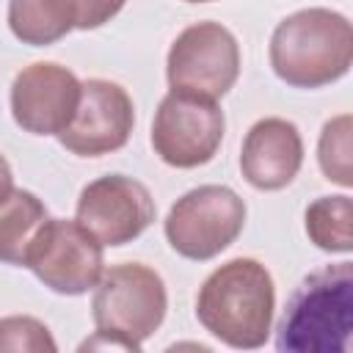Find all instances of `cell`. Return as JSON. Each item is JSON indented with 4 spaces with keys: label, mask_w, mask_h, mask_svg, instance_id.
<instances>
[{
    "label": "cell",
    "mask_w": 353,
    "mask_h": 353,
    "mask_svg": "<svg viewBox=\"0 0 353 353\" xmlns=\"http://www.w3.org/2000/svg\"><path fill=\"white\" fill-rule=\"evenodd\" d=\"M273 312V276L251 256H237L215 268L196 295V317L204 331L234 350L262 347L270 336Z\"/></svg>",
    "instance_id": "cell-1"
},
{
    "label": "cell",
    "mask_w": 353,
    "mask_h": 353,
    "mask_svg": "<svg viewBox=\"0 0 353 353\" xmlns=\"http://www.w3.org/2000/svg\"><path fill=\"white\" fill-rule=\"evenodd\" d=\"M353 331V262L325 265L292 290L276 323L281 353H347Z\"/></svg>",
    "instance_id": "cell-2"
},
{
    "label": "cell",
    "mask_w": 353,
    "mask_h": 353,
    "mask_svg": "<svg viewBox=\"0 0 353 353\" xmlns=\"http://www.w3.org/2000/svg\"><path fill=\"white\" fill-rule=\"evenodd\" d=\"M270 66L292 88H323L350 72L353 28L331 8H301L284 17L270 36Z\"/></svg>",
    "instance_id": "cell-3"
},
{
    "label": "cell",
    "mask_w": 353,
    "mask_h": 353,
    "mask_svg": "<svg viewBox=\"0 0 353 353\" xmlns=\"http://www.w3.org/2000/svg\"><path fill=\"white\" fill-rule=\"evenodd\" d=\"M168 292L157 270L143 262H124L108 268L91 298V317L97 331H108L130 345L132 353L163 325Z\"/></svg>",
    "instance_id": "cell-4"
},
{
    "label": "cell",
    "mask_w": 353,
    "mask_h": 353,
    "mask_svg": "<svg viewBox=\"0 0 353 353\" xmlns=\"http://www.w3.org/2000/svg\"><path fill=\"white\" fill-rule=\"evenodd\" d=\"M245 212V201L232 188L199 185L171 204L163 232L179 256L207 262L240 237Z\"/></svg>",
    "instance_id": "cell-5"
},
{
    "label": "cell",
    "mask_w": 353,
    "mask_h": 353,
    "mask_svg": "<svg viewBox=\"0 0 353 353\" xmlns=\"http://www.w3.org/2000/svg\"><path fill=\"white\" fill-rule=\"evenodd\" d=\"M165 77L171 91L218 102L240 77V44L234 33L210 19L188 25L168 50Z\"/></svg>",
    "instance_id": "cell-6"
},
{
    "label": "cell",
    "mask_w": 353,
    "mask_h": 353,
    "mask_svg": "<svg viewBox=\"0 0 353 353\" xmlns=\"http://www.w3.org/2000/svg\"><path fill=\"white\" fill-rule=\"evenodd\" d=\"M105 245L77 221L47 218L28 254L25 268L58 295H83L105 273Z\"/></svg>",
    "instance_id": "cell-7"
},
{
    "label": "cell",
    "mask_w": 353,
    "mask_h": 353,
    "mask_svg": "<svg viewBox=\"0 0 353 353\" xmlns=\"http://www.w3.org/2000/svg\"><path fill=\"white\" fill-rule=\"evenodd\" d=\"M226 130L215 99L168 91L152 119V149L171 168H199L215 157Z\"/></svg>",
    "instance_id": "cell-8"
},
{
    "label": "cell",
    "mask_w": 353,
    "mask_h": 353,
    "mask_svg": "<svg viewBox=\"0 0 353 353\" xmlns=\"http://www.w3.org/2000/svg\"><path fill=\"white\" fill-rule=\"evenodd\" d=\"M74 215V221L102 245L116 248L141 237L152 226L157 207L143 182L124 174H108L80 190Z\"/></svg>",
    "instance_id": "cell-9"
},
{
    "label": "cell",
    "mask_w": 353,
    "mask_h": 353,
    "mask_svg": "<svg viewBox=\"0 0 353 353\" xmlns=\"http://www.w3.org/2000/svg\"><path fill=\"white\" fill-rule=\"evenodd\" d=\"M135 127V108L127 88L113 80L91 77L80 88V102L69 127L58 135L61 146L77 157L119 152Z\"/></svg>",
    "instance_id": "cell-10"
},
{
    "label": "cell",
    "mask_w": 353,
    "mask_h": 353,
    "mask_svg": "<svg viewBox=\"0 0 353 353\" xmlns=\"http://www.w3.org/2000/svg\"><path fill=\"white\" fill-rule=\"evenodd\" d=\"M83 83L55 61H36L11 83V116L30 135H61L74 119Z\"/></svg>",
    "instance_id": "cell-11"
},
{
    "label": "cell",
    "mask_w": 353,
    "mask_h": 353,
    "mask_svg": "<svg viewBox=\"0 0 353 353\" xmlns=\"http://www.w3.org/2000/svg\"><path fill=\"white\" fill-rule=\"evenodd\" d=\"M303 165V138L298 127L281 116L251 124L240 149L243 179L256 190L287 188Z\"/></svg>",
    "instance_id": "cell-12"
},
{
    "label": "cell",
    "mask_w": 353,
    "mask_h": 353,
    "mask_svg": "<svg viewBox=\"0 0 353 353\" xmlns=\"http://www.w3.org/2000/svg\"><path fill=\"white\" fill-rule=\"evenodd\" d=\"M44 221V201L30 190L14 188L11 196L0 204V262L25 268V254Z\"/></svg>",
    "instance_id": "cell-13"
},
{
    "label": "cell",
    "mask_w": 353,
    "mask_h": 353,
    "mask_svg": "<svg viewBox=\"0 0 353 353\" xmlns=\"http://www.w3.org/2000/svg\"><path fill=\"white\" fill-rule=\"evenodd\" d=\"M8 28L30 47H50L74 30L66 0H8Z\"/></svg>",
    "instance_id": "cell-14"
},
{
    "label": "cell",
    "mask_w": 353,
    "mask_h": 353,
    "mask_svg": "<svg viewBox=\"0 0 353 353\" xmlns=\"http://www.w3.org/2000/svg\"><path fill=\"white\" fill-rule=\"evenodd\" d=\"M309 240L328 254L353 251V201L347 193L320 196L303 212Z\"/></svg>",
    "instance_id": "cell-15"
},
{
    "label": "cell",
    "mask_w": 353,
    "mask_h": 353,
    "mask_svg": "<svg viewBox=\"0 0 353 353\" xmlns=\"http://www.w3.org/2000/svg\"><path fill=\"white\" fill-rule=\"evenodd\" d=\"M317 163L328 182L342 188L353 185V165H350V116L339 113L328 119L320 130L317 141Z\"/></svg>",
    "instance_id": "cell-16"
},
{
    "label": "cell",
    "mask_w": 353,
    "mask_h": 353,
    "mask_svg": "<svg viewBox=\"0 0 353 353\" xmlns=\"http://www.w3.org/2000/svg\"><path fill=\"white\" fill-rule=\"evenodd\" d=\"M50 328L30 314L0 317V353H55Z\"/></svg>",
    "instance_id": "cell-17"
},
{
    "label": "cell",
    "mask_w": 353,
    "mask_h": 353,
    "mask_svg": "<svg viewBox=\"0 0 353 353\" xmlns=\"http://www.w3.org/2000/svg\"><path fill=\"white\" fill-rule=\"evenodd\" d=\"M127 0H66L72 22L77 30H94L102 28L105 22H110Z\"/></svg>",
    "instance_id": "cell-18"
},
{
    "label": "cell",
    "mask_w": 353,
    "mask_h": 353,
    "mask_svg": "<svg viewBox=\"0 0 353 353\" xmlns=\"http://www.w3.org/2000/svg\"><path fill=\"white\" fill-rule=\"evenodd\" d=\"M11 190H14V171H11L8 160L0 154V204L11 196Z\"/></svg>",
    "instance_id": "cell-19"
},
{
    "label": "cell",
    "mask_w": 353,
    "mask_h": 353,
    "mask_svg": "<svg viewBox=\"0 0 353 353\" xmlns=\"http://www.w3.org/2000/svg\"><path fill=\"white\" fill-rule=\"evenodd\" d=\"M185 3H212V0H185Z\"/></svg>",
    "instance_id": "cell-20"
}]
</instances>
